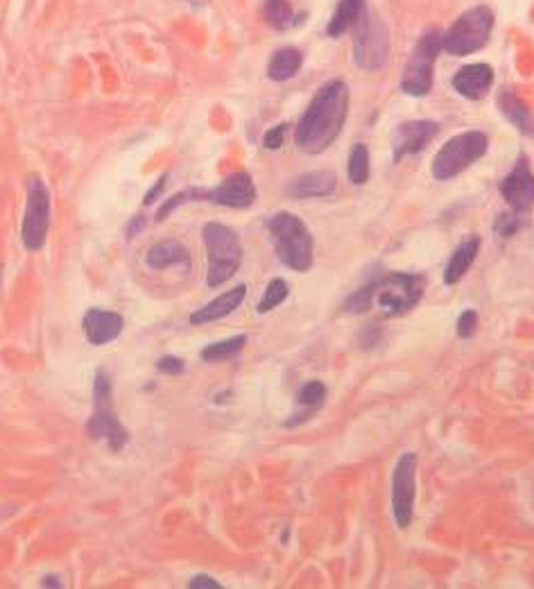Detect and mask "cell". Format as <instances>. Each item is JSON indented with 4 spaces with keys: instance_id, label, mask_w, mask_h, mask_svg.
<instances>
[{
    "instance_id": "d590c367",
    "label": "cell",
    "mask_w": 534,
    "mask_h": 589,
    "mask_svg": "<svg viewBox=\"0 0 534 589\" xmlns=\"http://www.w3.org/2000/svg\"><path fill=\"white\" fill-rule=\"evenodd\" d=\"M188 587L191 589H222V585L218 583V580L211 578V576H193L191 583H188Z\"/></svg>"
},
{
    "instance_id": "30bf717a",
    "label": "cell",
    "mask_w": 534,
    "mask_h": 589,
    "mask_svg": "<svg viewBox=\"0 0 534 589\" xmlns=\"http://www.w3.org/2000/svg\"><path fill=\"white\" fill-rule=\"evenodd\" d=\"M50 229V193L39 177L28 179V202L21 227V238L28 252H39L46 245Z\"/></svg>"
},
{
    "instance_id": "7c38bea8",
    "label": "cell",
    "mask_w": 534,
    "mask_h": 589,
    "mask_svg": "<svg viewBox=\"0 0 534 589\" xmlns=\"http://www.w3.org/2000/svg\"><path fill=\"white\" fill-rule=\"evenodd\" d=\"M204 200H209L213 204H220V207H229V209H247L252 207L256 202V186L254 179L247 173H234L229 175L225 182H222L218 189L206 191Z\"/></svg>"
},
{
    "instance_id": "ffe728a7",
    "label": "cell",
    "mask_w": 534,
    "mask_h": 589,
    "mask_svg": "<svg viewBox=\"0 0 534 589\" xmlns=\"http://www.w3.org/2000/svg\"><path fill=\"white\" fill-rule=\"evenodd\" d=\"M478 250H480V236H471L458 245V250L453 252L449 266H446L444 270L446 286H455L464 275H467V270L473 266V261H476Z\"/></svg>"
},
{
    "instance_id": "603a6c76",
    "label": "cell",
    "mask_w": 534,
    "mask_h": 589,
    "mask_svg": "<svg viewBox=\"0 0 534 589\" xmlns=\"http://www.w3.org/2000/svg\"><path fill=\"white\" fill-rule=\"evenodd\" d=\"M301 62H304V55H301L297 48H279L277 53L272 55L270 66H267V78L272 82H286L290 78H295L301 68Z\"/></svg>"
},
{
    "instance_id": "83f0119b",
    "label": "cell",
    "mask_w": 534,
    "mask_h": 589,
    "mask_svg": "<svg viewBox=\"0 0 534 589\" xmlns=\"http://www.w3.org/2000/svg\"><path fill=\"white\" fill-rule=\"evenodd\" d=\"M326 399V386L322 381H308L304 388L299 390L297 395V401L301 406H306L310 413H315L317 408H320L324 404Z\"/></svg>"
},
{
    "instance_id": "ac0fdd59",
    "label": "cell",
    "mask_w": 534,
    "mask_h": 589,
    "mask_svg": "<svg viewBox=\"0 0 534 589\" xmlns=\"http://www.w3.org/2000/svg\"><path fill=\"white\" fill-rule=\"evenodd\" d=\"M245 295H247V286L245 284L231 288V290H227V293H222L220 297H215L213 302L202 306V309H197L191 315V318H188V322L195 324V327H202V324H209V322L227 318V315L234 313L238 306L243 304Z\"/></svg>"
},
{
    "instance_id": "8d00e7d4",
    "label": "cell",
    "mask_w": 534,
    "mask_h": 589,
    "mask_svg": "<svg viewBox=\"0 0 534 589\" xmlns=\"http://www.w3.org/2000/svg\"><path fill=\"white\" fill-rule=\"evenodd\" d=\"M145 227V220H143V216H136L134 220H132V225L127 227V238H134L136 236V232H139V229H143Z\"/></svg>"
},
{
    "instance_id": "e0dca14e",
    "label": "cell",
    "mask_w": 534,
    "mask_h": 589,
    "mask_svg": "<svg viewBox=\"0 0 534 589\" xmlns=\"http://www.w3.org/2000/svg\"><path fill=\"white\" fill-rule=\"evenodd\" d=\"M145 263H148L150 270L157 272L170 268L191 272V252L177 241H161L150 247L148 254H145Z\"/></svg>"
},
{
    "instance_id": "6da1fadb",
    "label": "cell",
    "mask_w": 534,
    "mask_h": 589,
    "mask_svg": "<svg viewBox=\"0 0 534 589\" xmlns=\"http://www.w3.org/2000/svg\"><path fill=\"white\" fill-rule=\"evenodd\" d=\"M349 114V87L342 80H331L315 93L297 125L295 141L306 155H320L338 139Z\"/></svg>"
},
{
    "instance_id": "d6986e66",
    "label": "cell",
    "mask_w": 534,
    "mask_h": 589,
    "mask_svg": "<svg viewBox=\"0 0 534 589\" xmlns=\"http://www.w3.org/2000/svg\"><path fill=\"white\" fill-rule=\"evenodd\" d=\"M338 186V177H335L333 170H313V173H306L297 177L295 182L288 186V195L297 200H308V198H329Z\"/></svg>"
},
{
    "instance_id": "8992f818",
    "label": "cell",
    "mask_w": 534,
    "mask_h": 589,
    "mask_svg": "<svg viewBox=\"0 0 534 589\" xmlns=\"http://www.w3.org/2000/svg\"><path fill=\"white\" fill-rule=\"evenodd\" d=\"M421 295H424V279L406 275V272H392V275L374 281L372 309L385 318H396V315L415 309Z\"/></svg>"
},
{
    "instance_id": "ba28073f",
    "label": "cell",
    "mask_w": 534,
    "mask_h": 589,
    "mask_svg": "<svg viewBox=\"0 0 534 589\" xmlns=\"http://www.w3.org/2000/svg\"><path fill=\"white\" fill-rule=\"evenodd\" d=\"M439 50H442V34H439V30L433 28L421 34L415 50L408 57L406 68H403L401 89L408 96L421 98L433 89V68Z\"/></svg>"
},
{
    "instance_id": "e575fe53",
    "label": "cell",
    "mask_w": 534,
    "mask_h": 589,
    "mask_svg": "<svg viewBox=\"0 0 534 589\" xmlns=\"http://www.w3.org/2000/svg\"><path fill=\"white\" fill-rule=\"evenodd\" d=\"M168 177H170L168 173H163V175L157 179V182H154L152 189H150L148 193H145V207H152V204L157 202V198H159V195L163 193V189H166V184H168Z\"/></svg>"
},
{
    "instance_id": "52a82bcc",
    "label": "cell",
    "mask_w": 534,
    "mask_h": 589,
    "mask_svg": "<svg viewBox=\"0 0 534 589\" xmlns=\"http://www.w3.org/2000/svg\"><path fill=\"white\" fill-rule=\"evenodd\" d=\"M487 148L489 139L482 132H464L453 136L435 155L433 177L439 179V182H449V179L458 177L469 166L476 164L485 155Z\"/></svg>"
},
{
    "instance_id": "2e32d148",
    "label": "cell",
    "mask_w": 534,
    "mask_h": 589,
    "mask_svg": "<svg viewBox=\"0 0 534 589\" xmlns=\"http://www.w3.org/2000/svg\"><path fill=\"white\" fill-rule=\"evenodd\" d=\"M494 84V68L489 64H469L460 68L453 78V89L462 98L482 100Z\"/></svg>"
},
{
    "instance_id": "cb8c5ba5",
    "label": "cell",
    "mask_w": 534,
    "mask_h": 589,
    "mask_svg": "<svg viewBox=\"0 0 534 589\" xmlns=\"http://www.w3.org/2000/svg\"><path fill=\"white\" fill-rule=\"evenodd\" d=\"M247 343V336L245 334H238L234 338H227V340H220V343H211L206 345L200 356L202 361L206 363H220V361H229V358L238 356L243 352V347Z\"/></svg>"
},
{
    "instance_id": "484cf974",
    "label": "cell",
    "mask_w": 534,
    "mask_h": 589,
    "mask_svg": "<svg viewBox=\"0 0 534 589\" xmlns=\"http://www.w3.org/2000/svg\"><path fill=\"white\" fill-rule=\"evenodd\" d=\"M349 179L353 184H365L369 179V150L365 143L353 145L351 155H349Z\"/></svg>"
},
{
    "instance_id": "d6a6232c",
    "label": "cell",
    "mask_w": 534,
    "mask_h": 589,
    "mask_svg": "<svg viewBox=\"0 0 534 589\" xmlns=\"http://www.w3.org/2000/svg\"><path fill=\"white\" fill-rule=\"evenodd\" d=\"M286 134H288V125H277L272 127V130H267L263 136V145L267 150H279L283 141H286Z\"/></svg>"
},
{
    "instance_id": "7a4b0ae2",
    "label": "cell",
    "mask_w": 534,
    "mask_h": 589,
    "mask_svg": "<svg viewBox=\"0 0 534 589\" xmlns=\"http://www.w3.org/2000/svg\"><path fill=\"white\" fill-rule=\"evenodd\" d=\"M267 229H270L274 250H277L283 266L295 272H306L313 268V236H310L308 227L301 223L295 213H277V216L267 220Z\"/></svg>"
},
{
    "instance_id": "44dd1931",
    "label": "cell",
    "mask_w": 534,
    "mask_h": 589,
    "mask_svg": "<svg viewBox=\"0 0 534 589\" xmlns=\"http://www.w3.org/2000/svg\"><path fill=\"white\" fill-rule=\"evenodd\" d=\"M498 107L505 114L507 121H510L516 130L525 136H534V116L523 102L514 96V93L507 89L498 96Z\"/></svg>"
},
{
    "instance_id": "d4e9b609",
    "label": "cell",
    "mask_w": 534,
    "mask_h": 589,
    "mask_svg": "<svg viewBox=\"0 0 534 589\" xmlns=\"http://www.w3.org/2000/svg\"><path fill=\"white\" fill-rule=\"evenodd\" d=\"M288 295H290V288H288L286 281L279 279V277L272 279L270 284H267L261 302H258V306H256V311L261 315L270 313V311L277 309V306H281L283 302H286Z\"/></svg>"
},
{
    "instance_id": "3957f363",
    "label": "cell",
    "mask_w": 534,
    "mask_h": 589,
    "mask_svg": "<svg viewBox=\"0 0 534 589\" xmlns=\"http://www.w3.org/2000/svg\"><path fill=\"white\" fill-rule=\"evenodd\" d=\"M206 247V286L220 288L236 275L243 263V245L236 232L222 223H206L202 229Z\"/></svg>"
},
{
    "instance_id": "5bb4252c",
    "label": "cell",
    "mask_w": 534,
    "mask_h": 589,
    "mask_svg": "<svg viewBox=\"0 0 534 589\" xmlns=\"http://www.w3.org/2000/svg\"><path fill=\"white\" fill-rule=\"evenodd\" d=\"M82 329L86 340H89L93 347H102L114 343V340L123 334L125 320L123 315L116 311L89 309L82 320Z\"/></svg>"
},
{
    "instance_id": "1f68e13d",
    "label": "cell",
    "mask_w": 534,
    "mask_h": 589,
    "mask_svg": "<svg viewBox=\"0 0 534 589\" xmlns=\"http://www.w3.org/2000/svg\"><path fill=\"white\" fill-rule=\"evenodd\" d=\"M478 329V313L476 311H464L458 320V336L460 338H471Z\"/></svg>"
},
{
    "instance_id": "277c9868",
    "label": "cell",
    "mask_w": 534,
    "mask_h": 589,
    "mask_svg": "<svg viewBox=\"0 0 534 589\" xmlns=\"http://www.w3.org/2000/svg\"><path fill=\"white\" fill-rule=\"evenodd\" d=\"M86 431L91 440L105 442L114 454L123 451L129 442V433L114 411V392H111V379L105 370H98L93 381V413L86 422Z\"/></svg>"
},
{
    "instance_id": "f546056e",
    "label": "cell",
    "mask_w": 534,
    "mask_h": 589,
    "mask_svg": "<svg viewBox=\"0 0 534 589\" xmlns=\"http://www.w3.org/2000/svg\"><path fill=\"white\" fill-rule=\"evenodd\" d=\"M372 293H374V281L353 293L347 302H344V311L347 313H365L372 309Z\"/></svg>"
},
{
    "instance_id": "8fae6325",
    "label": "cell",
    "mask_w": 534,
    "mask_h": 589,
    "mask_svg": "<svg viewBox=\"0 0 534 589\" xmlns=\"http://www.w3.org/2000/svg\"><path fill=\"white\" fill-rule=\"evenodd\" d=\"M417 494V456L403 454L392 474V515L399 528H408L412 522Z\"/></svg>"
},
{
    "instance_id": "4316f807",
    "label": "cell",
    "mask_w": 534,
    "mask_h": 589,
    "mask_svg": "<svg viewBox=\"0 0 534 589\" xmlns=\"http://www.w3.org/2000/svg\"><path fill=\"white\" fill-rule=\"evenodd\" d=\"M265 16L267 23L277 30H286L292 25V7L288 5V0H267Z\"/></svg>"
},
{
    "instance_id": "836d02e7",
    "label": "cell",
    "mask_w": 534,
    "mask_h": 589,
    "mask_svg": "<svg viewBox=\"0 0 534 589\" xmlns=\"http://www.w3.org/2000/svg\"><path fill=\"white\" fill-rule=\"evenodd\" d=\"M157 370L161 374H170V377H175V374H184L186 365H184L182 358H177V356H163L157 361Z\"/></svg>"
},
{
    "instance_id": "7402d4cb",
    "label": "cell",
    "mask_w": 534,
    "mask_h": 589,
    "mask_svg": "<svg viewBox=\"0 0 534 589\" xmlns=\"http://www.w3.org/2000/svg\"><path fill=\"white\" fill-rule=\"evenodd\" d=\"M363 14H365V0H340L331 16L329 37L338 39L344 32L356 28V23L363 19Z\"/></svg>"
},
{
    "instance_id": "4dcf8cb0",
    "label": "cell",
    "mask_w": 534,
    "mask_h": 589,
    "mask_svg": "<svg viewBox=\"0 0 534 589\" xmlns=\"http://www.w3.org/2000/svg\"><path fill=\"white\" fill-rule=\"evenodd\" d=\"M523 211H516V213H503V216H498L496 220V234L498 236H512L516 229H519L523 225Z\"/></svg>"
},
{
    "instance_id": "4fadbf2b",
    "label": "cell",
    "mask_w": 534,
    "mask_h": 589,
    "mask_svg": "<svg viewBox=\"0 0 534 589\" xmlns=\"http://www.w3.org/2000/svg\"><path fill=\"white\" fill-rule=\"evenodd\" d=\"M437 132L439 123L435 121H410L396 127L392 141L394 161H401L408 155H419V152L435 139Z\"/></svg>"
},
{
    "instance_id": "9a60e30c",
    "label": "cell",
    "mask_w": 534,
    "mask_h": 589,
    "mask_svg": "<svg viewBox=\"0 0 534 589\" xmlns=\"http://www.w3.org/2000/svg\"><path fill=\"white\" fill-rule=\"evenodd\" d=\"M501 193L514 211H528L534 202V175L528 161L519 159L510 175L503 179Z\"/></svg>"
},
{
    "instance_id": "9c48e42d",
    "label": "cell",
    "mask_w": 534,
    "mask_h": 589,
    "mask_svg": "<svg viewBox=\"0 0 534 589\" xmlns=\"http://www.w3.org/2000/svg\"><path fill=\"white\" fill-rule=\"evenodd\" d=\"M390 57V32L381 21V16L365 10L363 19L356 23V37H353V62L363 71H378L387 64Z\"/></svg>"
},
{
    "instance_id": "5b68a950",
    "label": "cell",
    "mask_w": 534,
    "mask_h": 589,
    "mask_svg": "<svg viewBox=\"0 0 534 589\" xmlns=\"http://www.w3.org/2000/svg\"><path fill=\"white\" fill-rule=\"evenodd\" d=\"M494 30V14L489 7L478 5L464 12L449 32L442 34V48L453 57L473 55L487 46Z\"/></svg>"
},
{
    "instance_id": "f1b7e54d",
    "label": "cell",
    "mask_w": 534,
    "mask_h": 589,
    "mask_svg": "<svg viewBox=\"0 0 534 589\" xmlns=\"http://www.w3.org/2000/svg\"><path fill=\"white\" fill-rule=\"evenodd\" d=\"M204 193L206 191H197V189H188V191H182V193H177V195H172L170 200H166L161 204V209L157 211V223H163V220H166L172 211L175 209H179L182 207V204H186V202H193V200H200V198H204Z\"/></svg>"
}]
</instances>
